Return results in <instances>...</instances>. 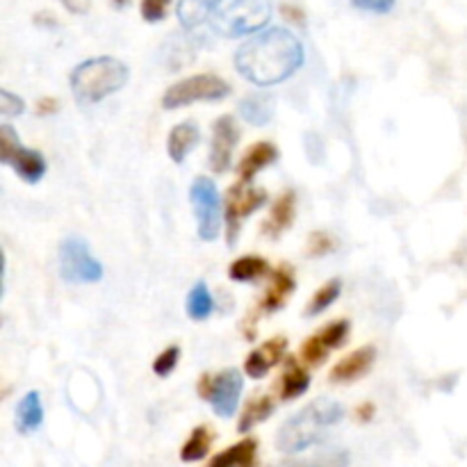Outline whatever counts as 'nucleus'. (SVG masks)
Wrapping results in <instances>:
<instances>
[{
    "label": "nucleus",
    "mask_w": 467,
    "mask_h": 467,
    "mask_svg": "<svg viewBox=\"0 0 467 467\" xmlns=\"http://www.w3.org/2000/svg\"><path fill=\"white\" fill-rule=\"evenodd\" d=\"M199 140H201V130L194 126V121L178 123V126L171 130V135H169V146H167L169 158H171L176 164L185 162V158L196 149Z\"/></svg>",
    "instance_id": "4468645a"
},
{
    "label": "nucleus",
    "mask_w": 467,
    "mask_h": 467,
    "mask_svg": "<svg viewBox=\"0 0 467 467\" xmlns=\"http://www.w3.org/2000/svg\"><path fill=\"white\" fill-rule=\"evenodd\" d=\"M44 424V406H41V397L36 390H30L21 400L16 409V429L23 436H30L36 429Z\"/></svg>",
    "instance_id": "f3484780"
},
{
    "label": "nucleus",
    "mask_w": 467,
    "mask_h": 467,
    "mask_svg": "<svg viewBox=\"0 0 467 467\" xmlns=\"http://www.w3.org/2000/svg\"><path fill=\"white\" fill-rule=\"evenodd\" d=\"M372 415H374V406L372 404L360 406V409H358V418L360 420H372Z\"/></svg>",
    "instance_id": "ea45409f"
},
{
    "label": "nucleus",
    "mask_w": 467,
    "mask_h": 467,
    "mask_svg": "<svg viewBox=\"0 0 467 467\" xmlns=\"http://www.w3.org/2000/svg\"><path fill=\"white\" fill-rule=\"evenodd\" d=\"M192 208L196 214V231L205 242H214L222 228V201L217 185L210 178H196L190 190Z\"/></svg>",
    "instance_id": "0eeeda50"
},
{
    "label": "nucleus",
    "mask_w": 467,
    "mask_h": 467,
    "mask_svg": "<svg viewBox=\"0 0 467 467\" xmlns=\"http://www.w3.org/2000/svg\"><path fill=\"white\" fill-rule=\"evenodd\" d=\"M333 240L331 235H327V233H315L313 237H310V244H308V255H315V258H319V255H327L333 251Z\"/></svg>",
    "instance_id": "f704fd0d"
},
{
    "label": "nucleus",
    "mask_w": 467,
    "mask_h": 467,
    "mask_svg": "<svg viewBox=\"0 0 467 467\" xmlns=\"http://www.w3.org/2000/svg\"><path fill=\"white\" fill-rule=\"evenodd\" d=\"M340 290H342V283L337 281V278H333V281H328L327 285L319 287L317 295L313 296V301H310L308 308H306V317H317V315H322L328 306L336 304V299L340 296Z\"/></svg>",
    "instance_id": "cd10ccee"
},
{
    "label": "nucleus",
    "mask_w": 467,
    "mask_h": 467,
    "mask_svg": "<svg viewBox=\"0 0 467 467\" xmlns=\"http://www.w3.org/2000/svg\"><path fill=\"white\" fill-rule=\"evenodd\" d=\"M240 130L233 117H222L214 121L213 128V146H210V169L214 173H226L233 162V150H235Z\"/></svg>",
    "instance_id": "9d476101"
},
{
    "label": "nucleus",
    "mask_w": 467,
    "mask_h": 467,
    "mask_svg": "<svg viewBox=\"0 0 467 467\" xmlns=\"http://www.w3.org/2000/svg\"><path fill=\"white\" fill-rule=\"evenodd\" d=\"M269 265L267 260L258 258V255H246V258L235 260L228 269V276L237 283H254L260 281L263 276H267Z\"/></svg>",
    "instance_id": "4be33fe9"
},
{
    "label": "nucleus",
    "mask_w": 467,
    "mask_h": 467,
    "mask_svg": "<svg viewBox=\"0 0 467 467\" xmlns=\"http://www.w3.org/2000/svg\"><path fill=\"white\" fill-rule=\"evenodd\" d=\"M272 413H274L272 397H267V395L258 397V400L251 401V404L246 406L244 413H242L240 424H237V431H240V433H249L251 429L258 427L260 422H265V420H267V418H272Z\"/></svg>",
    "instance_id": "bb28decb"
},
{
    "label": "nucleus",
    "mask_w": 467,
    "mask_h": 467,
    "mask_svg": "<svg viewBox=\"0 0 467 467\" xmlns=\"http://www.w3.org/2000/svg\"><path fill=\"white\" fill-rule=\"evenodd\" d=\"M397 0H351L356 9H363V12L372 14H388L392 7H395Z\"/></svg>",
    "instance_id": "c9c22d12"
},
{
    "label": "nucleus",
    "mask_w": 467,
    "mask_h": 467,
    "mask_svg": "<svg viewBox=\"0 0 467 467\" xmlns=\"http://www.w3.org/2000/svg\"><path fill=\"white\" fill-rule=\"evenodd\" d=\"M214 0H181V7H178V18H181L182 26L187 30H194L201 23L208 21L213 16Z\"/></svg>",
    "instance_id": "5701e85b"
},
{
    "label": "nucleus",
    "mask_w": 467,
    "mask_h": 467,
    "mask_svg": "<svg viewBox=\"0 0 467 467\" xmlns=\"http://www.w3.org/2000/svg\"><path fill=\"white\" fill-rule=\"evenodd\" d=\"M304 64V46L292 32L283 27L255 35L240 46L235 67L242 76L258 87L278 85L296 73Z\"/></svg>",
    "instance_id": "f257e3e1"
},
{
    "label": "nucleus",
    "mask_w": 467,
    "mask_h": 467,
    "mask_svg": "<svg viewBox=\"0 0 467 467\" xmlns=\"http://www.w3.org/2000/svg\"><path fill=\"white\" fill-rule=\"evenodd\" d=\"M18 149H21V140H18V135L14 132L12 126L3 123V126H0V162L3 164L12 162L14 153H16Z\"/></svg>",
    "instance_id": "c756f323"
},
{
    "label": "nucleus",
    "mask_w": 467,
    "mask_h": 467,
    "mask_svg": "<svg viewBox=\"0 0 467 467\" xmlns=\"http://www.w3.org/2000/svg\"><path fill=\"white\" fill-rule=\"evenodd\" d=\"M328 354H331V351L322 345V340H319L317 336L308 337V340L304 342V347H301V358L306 360V365H313V368L322 365Z\"/></svg>",
    "instance_id": "7c9ffc66"
},
{
    "label": "nucleus",
    "mask_w": 467,
    "mask_h": 467,
    "mask_svg": "<svg viewBox=\"0 0 467 467\" xmlns=\"http://www.w3.org/2000/svg\"><path fill=\"white\" fill-rule=\"evenodd\" d=\"M59 274L64 281L87 285V283H99L103 278V265L91 254L85 237L68 235L64 237L57 251Z\"/></svg>",
    "instance_id": "39448f33"
},
{
    "label": "nucleus",
    "mask_w": 467,
    "mask_h": 467,
    "mask_svg": "<svg viewBox=\"0 0 467 467\" xmlns=\"http://www.w3.org/2000/svg\"><path fill=\"white\" fill-rule=\"evenodd\" d=\"M171 0H141V16L149 23H158L167 16Z\"/></svg>",
    "instance_id": "473e14b6"
},
{
    "label": "nucleus",
    "mask_w": 467,
    "mask_h": 467,
    "mask_svg": "<svg viewBox=\"0 0 467 467\" xmlns=\"http://www.w3.org/2000/svg\"><path fill=\"white\" fill-rule=\"evenodd\" d=\"M374 360H377V349H374V347H363V349L354 351V354L347 356L345 360H340V363L333 368L331 381L333 383L358 381L360 377H365V374L372 369Z\"/></svg>",
    "instance_id": "f8f14e48"
},
{
    "label": "nucleus",
    "mask_w": 467,
    "mask_h": 467,
    "mask_svg": "<svg viewBox=\"0 0 467 467\" xmlns=\"http://www.w3.org/2000/svg\"><path fill=\"white\" fill-rule=\"evenodd\" d=\"M283 351H285V337H274V340L265 342L263 347L254 349L246 358L244 369L251 379H265L272 368H276L278 360L283 358Z\"/></svg>",
    "instance_id": "9b49d317"
},
{
    "label": "nucleus",
    "mask_w": 467,
    "mask_h": 467,
    "mask_svg": "<svg viewBox=\"0 0 467 467\" xmlns=\"http://www.w3.org/2000/svg\"><path fill=\"white\" fill-rule=\"evenodd\" d=\"M68 12L73 14H85L87 12V0H59Z\"/></svg>",
    "instance_id": "e433bc0d"
},
{
    "label": "nucleus",
    "mask_w": 467,
    "mask_h": 467,
    "mask_svg": "<svg viewBox=\"0 0 467 467\" xmlns=\"http://www.w3.org/2000/svg\"><path fill=\"white\" fill-rule=\"evenodd\" d=\"M23 109H26V103H23V99L14 96L12 91L0 89V112L7 114V117H16V114H21Z\"/></svg>",
    "instance_id": "72a5a7b5"
},
{
    "label": "nucleus",
    "mask_w": 467,
    "mask_h": 467,
    "mask_svg": "<svg viewBox=\"0 0 467 467\" xmlns=\"http://www.w3.org/2000/svg\"><path fill=\"white\" fill-rule=\"evenodd\" d=\"M14 171L23 178L26 182H39L46 173V160L39 150H32V149H18L14 153L12 162Z\"/></svg>",
    "instance_id": "aec40b11"
},
{
    "label": "nucleus",
    "mask_w": 467,
    "mask_h": 467,
    "mask_svg": "<svg viewBox=\"0 0 467 467\" xmlns=\"http://www.w3.org/2000/svg\"><path fill=\"white\" fill-rule=\"evenodd\" d=\"M126 3H128V0H114V5H117V7H123Z\"/></svg>",
    "instance_id": "a19ab883"
},
{
    "label": "nucleus",
    "mask_w": 467,
    "mask_h": 467,
    "mask_svg": "<svg viewBox=\"0 0 467 467\" xmlns=\"http://www.w3.org/2000/svg\"><path fill=\"white\" fill-rule=\"evenodd\" d=\"M269 14V0H214L210 21L219 35L242 36L267 26Z\"/></svg>",
    "instance_id": "20e7f679"
},
{
    "label": "nucleus",
    "mask_w": 467,
    "mask_h": 467,
    "mask_svg": "<svg viewBox=\"0 0 467 467\" xmlns=\"http://www.w3.org/2000/svg\"><path fill=\"white\" fill-rule=\"evenodd\" d=\"M240 117L251 126H267L274 117V99L269 94H251L242 99Z\"/></svg>",
    "instance_id": "6ab92c4d"
},
{
    "label": "nucleus",
    "mask_w": 467,
    "mask_h": 467,
    "mask_svg": "<svg viewBox=\"0 0 467 467\" xmlns=\"http://www.w3.org/2000/svg\"><path fill=\"white\" fill-rule=\"evenodd\" d=\"M295 213H296L295 192H285V194L278 196L276 203H274L272 214H269V222L267 226H265V233H267L269 237L281 235L285 228L292 226V222H295Z\"/></svg>",
    "instance_id": "a211bd4d"
},
{
    "label": "nucleus",
    "mask_w": 467,
    "mask_h": 467,
    "mask_svg": "<svg viewBox=\"0 0 467 467\" xmlns=\"http://www.w3.org/2000/svg\"><path fill=\"white\" fill-rule=\"evenodd\" d=\"M213 295H210L208 285H205L203 281H199L190 290V296H187V315H190V319H194V322H203V319H208L210 315H213Z\"/></svg>",
    "instance_id": "393cba45"
},
{
    "label": "nucleus",
    "mask_w": 467,
    "mask_h": 467,
    "mask_svg": "<svg viewBox=\"0 0 467 467\" xmlns=\"http://www.w3.org/2000/svg\"><path fill=\"white\" fill-rule=\"evenodd\" d=\"M347 336H349V322H345V319L328 324L322 333H317V337L322 340V345L327 347L328 351L342 347V342L347 340Z\"/></svg>",
    "instance_id": "c85d7f7f"
},
{
    "label": "nucleus",
    "mask_w": 467,
    "mask_h": 467,
    "mask_svg": "<svg viewBox=\"0 0 467 467\" xmlns=\"http://www.w3.org/2000/svg\"><path fill=\"white\" fill-rule=\"evenodd\" d=\"M276 160H278V149L274 144H269V141H258L255 146H251V149L246 150L244 158H242L240 167H237L242 182H249L251 178H255V173L267 169L269 164H274Z\"/></svg>",
    "instance_id": "ddd939ff"
},
{
    "label": "nucleus",
    "mask_w": 467,
    "mask_h": 467,
    "mask_svg": "<svg viewBox=\"0 0 467 467\" xmlns=\"http://www.w3.org/2000/svg\"><path fill=\"white\" fill-rule=\"evenodd\" d=\"M178 358H181V349H178V347H169V349H164L162 354H160L158 358H155L153 372L158 374L160 379L169 377V374H171L173 369H176Z\"/></svg>",
    "instance_id": "2f4dec72"
},
{
    "label": "nucleus",
    "mask_w": 467,
    "mask_h": 467,
    "mask_svg": "<svg viewBox=\"0 0 467 467\" xmlns=\"http://www.w3.org/2000/svg\"><path fill=\"white\" fill-rule=\"evenodd\" d=\"M267 203V192L249 187V182H240L228 194L226 205V223H228V244H235L237 233H240L242 222L249 217L251 213L260 210Z\"/></svg>",
    "instance_id": "1a4fd4ad"
},
{
    "label": "nucleus",
    "mask_w": 467,
    "mask_h": 467,
    "mask_svg": "<svg viewBox=\"0 0 467 467\" xmlns=\"http://www.w3.org/2000/svg\"><path fill=\"white\" fill-rule=\"evenodd\" d=\"M128 82V67L117 57H94L78 64L71 73V89L82 105H96L117 94Z\"/></svg>",
    "instance_id": "7ed1b4c3"
},
{
    "label": "nucleus",
    "mask_w": 467,
    "mask_h": 467,
    "mask_svg": "<svg viewBox=\"0 0 467 467\" xmlns=\"http://www.w3.org/2000/svg\"><path fill=\"white\" fill-rule=\"evenodd\" d=\"M345 418V409L333 400H315L287 420L276 438V447L283 454H299L324 441L327 431Z\"/></svg>",
    "instance_id": "f03ea898"
},
{
    "label": "nucleus",
    "mask_w": 467,
    "mask_h": 467,
    "mask_svg": "<svg viewBox=\"0 0 467 467\" xmlns=\"http://www.w3.org/2000/svg\"><path fill=\"white\" fill-rule=\"evenodd\" d=\"M283 14H285V18H290V21L304 23V14H301L296 7H290V5H283Z\"/></svg>",
    "instance_id": "4c0bfd02"
},
{
    "label": "nucleus",
    "mask_w": 467,
    "mask_h": 467,
    "mask_svg": "<svg viewBox=\"0 0 467 467\" xmlns=\"http://www.w3.org/2000/svg\"><path fill=\"white\" fill-rule=\"evenodd\" d=\"M242 388H244L242 374L233 368L223 369V372H219L217 377H213V379L203 377V381L199 383L201 397H203V400H208L214 413L223 420H228L235 415L237 404H240Z\"/></svg>",
    "instance_id": "6e6552de"
},
{
    "label": "nucleus",
    "mask_w": 467,
    "mask_h": 467,
    "mask_svg": "<svg viewBox=\"0 0 467 467\" xmlns=\"http://www.w3.org/2000/svg\"><path fill=\"white\" fill-rule=\"evenodd\" d=\"M295 274L290 269L281 267L274 272L272 276V285H269L267 295L263 299V310L265 313H276V310L283 308V304L287 301V296L295 292Z\"/></svg>",
    "instance_id": "dca6fc26"
},
{
    "label": "nucleus",
    "mask_w": 467,
    "mask_h": 467,
    "mask_svg": "<svg viewBox=\"0 0 467 467\" xmlns=\"http://www.w3.org/2000/svg\"><path fill=\"white\" fill-rule=\"evenodd\" d=\"M210 447H213V431H210L208 427H196L194 431H192V436L187 438L185 445H182L181 459L185 461V463H196V461L208 456Z\"/></svg>",
    "instance_id": "a878e982"
},
{
    "label": "nucleus",
    "mask_w": 467,
    "mask_h": 467,
    "mask_svg": "<svg viewBox=\"0 0 467 467\" xmlns=\"http://www.w3.org/2000/svg\"><path fill=\"white\" fill-rule=\"evenodd\" d=\"M255 459H258V441L244 438L242 442L214 456L208 467H255Z\"/></svg>",
    "instance_id": "2eb2a0df"
},
{
    "label": "nucleus",
    "mask_w": 467,
    "mask_h": 467,
    "mask_svg": "<svg viewBox=\"0 0 467 467\" xmlns=\"http://www.w3.org/2000/svg\"><path fill=\"white\" fill-rule=\"evenodd\" d=\"M351 456L347 450H324L315 454L313 459H301V461H285V463L276 467H349Z\"/></svg>",
    "instance_id": "b1692460"
},
{
    "label": "nucleus",
    "mask_w": 467,
    "mask_h": 467,
    "mask_svg": "<svg viewBox=\"0 0 467 467\" xmlns=\"http://www.w3.org/2000/svg\"><path fill=\"white\" fill-rule=\"evenodd\" d=\"M55 109H57V100H55V99L41 100L39 114H50V112H55Z\"/></svg>",
    "instance_id": "58836bf2"
},
{
    "label": "nucleus",
    "mask_w": 467,
    "mask_h": 467,
    "mask_svg": "<svg viewBox=\"0 0 467 467\" xmlns=\"http://www.w3.org/2000/svg\"><path fill=\"white\" fill-rule=\"evenodd\" d=\"M228 94H231V87H228L226 80L213 76V73H201V76L185 78V80L169 87L162 99V105L167 109H178L192 103H201V100H205V103L222 100Z\"/></svg>",
    "instance_id": "423d86ee"
},
{
    "label": "nucleus",
    "mask_w": 467,
    "mask_h": 467,
    "mask_svg": "<svg viewBox=\"0 0 467 467\" xmlns=\"http://www.w3.org/2000/svg\"><path fill=\"white\" fill-rule=\"evenodd\" d=\"M310 388V377L296 360H287V368L281 377V400L292 401L296 397L306 395Z\"/></svg>",
    "instance_id": "412c9836"
}]
</instances>
